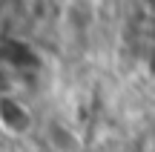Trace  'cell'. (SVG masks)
<instances>
[{"instance_id": "cell-1", "label": "cell", "mask_w": 155, "mask_h": 152, "mask_svg": "<svg viewBox=\"0 0 155 152\" xmlns=\"http://www.w3.org/2000/svg\"><path fill=\"white\" fill-rule=\"evenodd\" d=\"M0 124L9 132H15V135H23L32 126V115H29V109L23 103H17L15 98L3 95L0 98Z\"/></svg>"}, {"instance_id": "cell-2", "label": "cell", "mask_w": 155, "mask_h": 152, "mask_svg": "<svg viewBox=\"0 0 155 152\" xmlns=\"http://www.w3.org/2000/svg\"><path fill=\"white\" fill-rule=\"evenodd\" d=\"M49 141H52V147H55L58 152H78V149H81L75 132L66 129V126H61V124H52L49 126Z\"/></svg>"}, {"instance_id": "cell-3", "label": "cell", "mask_w": 155, "mask_h": 152, "mask_svg": "<svg viewBox=\"0 0 155 152\" xmlns=\"http://www.w3.org/2000/svg\"><path fill=\"white\" fill-rule=\"evenodd\" d=\"M147 69H150V78L155 80V49H152V55H150V63H147Z\"/></svg>"}]
</instances>
